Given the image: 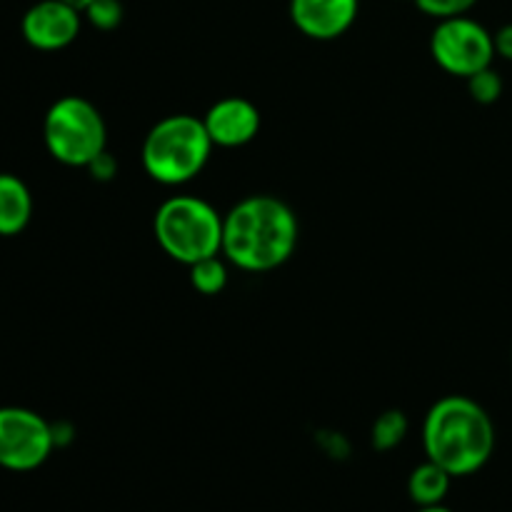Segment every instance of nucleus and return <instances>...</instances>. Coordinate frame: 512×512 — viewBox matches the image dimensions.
Listing matches in <instances>:
<instances>
[{"mask_svg":"<svg viewBox=\"0 0 512 512\" xmlns=\"http://www.w3.org/2000/svg\"><path fill=\"white\" fill-rule=\"evenodd\" d=\"M298 215L275 195H248L223 215L220 255L245 273H270L298 248Z\"/></svg>","mask_w":512,"mask_h":512,"instance_id":"obj_1","label":"nucleus"},{"mask_svg":"<svg viewBox=\"0 0 512 512\" xmlns=\"http://www.w3.org/2000/svg\"><path fill=\"white\" fill-rule=\"evenodd\" d=\"M423 448L425 458L448 470L453 478H468L493 458V418L468 395H445L425 415Z\"/></svg>","mask_w":512,"mask_h":512,"instance_id":"obj_2","label":"nucleus"},{"mask_svg":"<svg viewBox=\"0 0 512 512\" xmlns=\"http://www.w3.org/2000/svg\"><path fill=\"white\" fill-rule=\"evenodd\" d=\"M203 118L178 113L158 120L143 140V168L160 185H185L198 178L213 153Z\"/></svg>","mask_w":512,"mask_h":512,"instance_id":"obj_3","label":"nucleus"},{"mask_svg":"<svg viewBox=\"0 0 512 512\" xmlns=\"http://www.w3.org/2000/svg\"><path fill=\"white\" fill-rule=\"evenodd\" d=\"M153 233L168 258L190 268L198 260L220 255L223 215L198 195H173L155 210Z\"/></svg>","mask_w":512,"mask_h":512,"instance_id":"obj_4","label":"nucleus"},{"mask_svg":"<svg viewBox=\"0 0 512 512\" xmlns=\"http://www.w3.org/2000/svg\"><path fill=\"white\" fill-rule=\"evenodd\" d=\"M43 143L58 163L68 168H88L108 150V128L100 110L88 98L63 95L45 113Z\"/></svg>","mask_w":512,"mask_h":512,"instance_id":"obj_5","label":"nucleus"},{"mask_svg":"<svg viewBox=\"0 0 512 512\" xmlns=\"http://www.w3.org/2000/svg\"><path fill=\"white\" fill-rule=\"evenodd\" d=\"M430 55L445 73L465 78L490 68L495 55L493 33L470 15L438 20L430 33Z\"/></svg>","mask_w":512,"mask_h":512,"instance_id":"obj_6","label":"nucleus"},{"mask_svg":"<svg viewBox=\"0 0 512 512\" xmlns=\"http://www.w3.org/2000/svg\"><path fill=\"white\" fill-rule=\"evenodd\" d=\"M53 423L20 405L0 408V468L10 473H30L53 455Z\"/></svg>","mask_w":512,"mask_h":512,"instance_id":"obj_7","label":"nucleus"},{"mask_svg":"<svg viewBox=\"0 0 512 512\" xmlns=\"http://www.w3.org/2000/svg\"><path fill=\"white\" fill-rule=\"evenodd\" d=\"M83 13L63 0H38L20 18V35L25 43L43 53L63 50L78 40Z\"/></svg>","mask_w":512,"mask_h":512,"instance_id":"obj_8","label":"nucleus"},{"mask_svg":"<svg viewBox=\"0 0 512 512\" xmlns=\"http://www.w3.org/2000/svg\"><path fill=\"white\" fill-rule=\"evenodd\" d=\"M288 15L305 38L328 43L353 28L360 15V0H290Z\"/></svg>","mask_w":512,"mask_h":512,"instance_id":"obj_9","label":"nucleus"},{"mask_svg":"<svg viewBox=\"0 0 512 512\" xmlns=\"http://www.w3.org/2000/svg\"><path fill=\"white\" fill-rule=\"evenodd\" d=\"M203 123L215 148H243L258 138L260 110L253 100L228 95L210 105Z\"/></svg>","mask_w":512,"mask_h":512,"instance_id":"obj_10","label":"nucleus"},{"mask_svg":"<svg viewBox=\"0 0 512 512\" xmlns=\"http://www.w3.org/2000/svg\"><path fill=\"white\" fill-rule=\"evenodd\" d=\"M33 218V195L25 180L0 173V238L20 235Z\"/></svg>","mask_w":512,"mask_h":512,"instance_id":"obj_11","label":"nucleus"},{"mask_svg":"<svg viewBox=\"0 0 512 512\" xmlns=\"http://www.w3.org/2000/svg\"><path fill=\"white\" fill-rule=\"evenodd\" d=\"M450 483H453V475L445 468H440L438 463L425 458V463H420L418 468L410 473L408 495L418 508L443 505L450 493Z\"/></svg>","mask_w":512,"mask_h":512,"instance_id":"obj_12","label":"nucleus"},{"mask_svg":"<svg viewBox=\"0 0 512 512\" xmlns=\"http://www.w3.org/2000/svg\"><path fill=\"white\" fill-rule=\"evenodd\" d=\"M408 430L410 423L403 410H385L375 418L373 428H370V443L380 453H388V450H395L408 438Z\"/></svg>","mask_w":512,"mask_h":512,"instance_id":"obj_13","label":"nucleus"},{"mask_svg":"<svg viewBox=\"0 0 512 512\" xmlns=\"http://www.w3.org/2000/svg\"><path fill=\"white\" fill-rule=\"evenodd\" d=\"M190 285L198 290L200 295H220L228 285V265L220 255L213 258L198 260L190 265Z\"/></svg>","mask_w":512,"mask_h":512,"instance_id":"obj_14","label":"nucleus"},{"mask_svg":"<svg viewBox=\"0 0 512 512\" xmlns=\"http://www.w3.org/2000/svg\"><path fill=\"white\" fill-rule=\"evenodd\" d=\"M468 93L470 98L478 105H493L498 103L500 95H503V78H500L498 70H493V65L480 73L470 75L468 78Z\"/></svg>","mask_w":512,"mask_h":512,"instance_id":"obj_15","label":"nucleus"},{"mask_svg":"<svg viewBox=\"0 0 512 512\" xmlns=\"http://www.w3.org/2000/svg\"><path fill=\"white\" fill-rule=\"evenodd\" d=\"M123 13L125 10L120 0H93V3L83 10V20H88L95 30L110 33V30H115L123 23Z\"/></svg>","mask_w":512,"mask_h":512,"instance_id":"obj_16","label":"nucleus"},{"mask_svg":"<svg viewBox=\"0 0 512 512\" xmlns=\"http://www.w3.org/2000/svg\"><path fill=\"white\" fill-rule=\"evenodd\" d=\"M413 3L428 18L448 20L458 18V15H468L478 5V0H413Z\"/></svg>","mask_w":512,"mask_h":512,"instance_id":"obj_17","label":"nucleus"},{"mask_svg":"<svg viewBox=\"0 0 512 512\" xmlns=\"http://www.w3.org/2000/svg\"><path fill=\"white\" fill-rule=\"evenodd\" d=\"M88 170L95 180H110L115 175V170H118V165H115L113 155L105 150V153H100L98 158L88 165Z\"/></svg>","mask_w":512,"mask_h":512,"instance_id":"obj_18","label":"nucleus"},{"mask_svg":"<svg viewBox=\"0 0 512 512\" xmlns=\"http://www.w3.org/2000/svg\"><path fill=\"white\" fill-rule=\"evenodd\" d=\"M493 43H495V55L503 60L512 63V23L503 25L493 33Z\"/></svg>","mask_w":512,"mask_h":512,"instance_id":"obj_19","label":"nucleus"},{"mask_svg":"<svg viewBox=\"0 0 512 512\" xmlns=\"http://www.w3.org/2000/svg\"><path fill=\"white\" fill-rule=\"evenodd\" d=\"M63 3H68V5H73V8H78L80 13H83L85 8H88L90 3H93V0H63Z\"/></svg>","mask_w":512,"mask_h":512,"instance_id":"obj_20","label":"nucleus"},{"mask_svg":"<svg viewBox=\"0 0 512 512\" xmlns=\"http://www.w3.org/2000/svg\"><path fill=\"white\" fill-rule=\"evenodd\" d=\"M418 512H453V510L445 508V505H430V508H418Z\"/></svg>","mask_w":512,"mask_h":512,"instance_id":"obj_21","label":"nucleus"}]
</instances>
